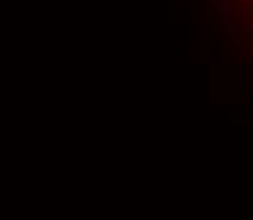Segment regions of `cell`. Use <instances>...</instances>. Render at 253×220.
Returning a JSON list of instances; mask_svg holds the SVG:
<instances>
[{
	"instance_id": "7",
	"label": "cell",
	"mask_w": 253,
	"mask_h": 220,
	"mask_svg": "<svg viewBox=\"0 0 253 220\" xmlns=\"http://www.w3.org/2000/svg\"><path fill=\"white\" fill-rule=\"evenodd\" d=\"M251 95H253V87H251Z\"/></svg>"
},
{
	"instance_id": "4",
	"label": "cell",
	"mask_w": 253,
	"mask_h": 220,
	"mask_svg": "<svg viewBox=\"0 0 253 220\" xmlns=\"http://www.w3.org/2000/svg\"><path fill=\"white\" fill-rule=\"evenodd\" d=\"M228 62V56H225V51H217L215 56H210V64L212 67H222V64H225Z\"/></svg>"
},
{
	"instance_id": "6",
	"label": "cell",
	"mask_w": 253,
	"mask_h": 220,
	"mask_svg": "<svg viewBox=\"0 0 253 220\" xmlns=\"http://www.w3.org/2000/svg\"><path fill=\"white\" fill-rule=\"evenodd\" d=\"M248 31L253 34V21H248Z\"/></svg>"
},
{
	"instance_id": "1",
	"label": "cell",
	"mask_w": 253,
	"mask_h": 220,
	"mask_svg": "<svg viewBox=\"0 0 253 220\" xmlns=\"http://www.w3.org/2000/svg\"><path fill=\"white\" fill-rule=\"evenodd\" d=\"M210 5H212V13H215L217 23H233V21H238L235 5L230 3V0H210Z\"/></svg>"
},
{
	"instance_id": "3",
	"label": "cell",
	"mask_w": 253,
	"mask_h": 220,
	"mask_svg": "<svg viewBox=\"0 0 253 220\" xmlns=\"http://www.w3.org/2000/svg\"><path fill=\"white\" fill-rule=\"evenodd\" d=\"M167 3H169V21L174 26L184 23V3L187 0H167Z\"/></svg>"
},
{
	"instance_id": "2",
	"label": "cell",
	"mask_w": 253,
	"mask_h": 220,
	"mask_svg": "<svg viewBox=\"0 0 253 220\" xmlns=\"http://www.w3.org/2000/svg\"><path fill=\"white\" fill-rule=\"evenodd\" d=\"M248 82H251L248 64H230V85L233 87H246Z\"/></svg>"
},
{
	"instance_id": "5",
	"label": "cell",
	"mask_w": 253,
	"mask_h": 220,
	"mask_svg": "<svg viewBox=\"0 0 253 220\" xmlns=\"http://www.w3.org/2000/svg\"><path fill=\"white\" fill-rule=\"evenodd\" d=\"M202 44H210V28L202 26Z\"/></svg>"
}]
</instances>
